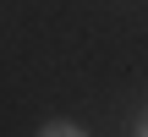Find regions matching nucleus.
Returning <instances> with one entry per match:
<instances>
[{
    "instance_id": "2",
    "label": "nucleus",
    "mask_w": 148,
    "mask_h": 137,
    "mask_svg": "<svg viewBox=\"0 0 148 137\" xmlns=\"http://www.w3.org/2000/svg\"><path fill=\"white\" fill-rule=\"evenodd\" d=\"M137 137H148V110H143V115H137Z\"/></svg>"
},
{
    "instance_id": "1",
    "label": "nucleus",
    "mask_w": 148,
    "mask_h": 137,
    "mask_svg": "<svg viewBox=\"0 0 148 137\" xmlns=\"http://www.w3.org/2000/svg\"><path fill=\"white\" fill-rule=\"evenodd\" d=\"M38 137H88V132H77L71 121H49V126H44V132H38Z\"/></svg>"
}]
</instances>
